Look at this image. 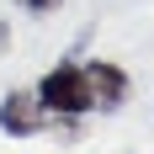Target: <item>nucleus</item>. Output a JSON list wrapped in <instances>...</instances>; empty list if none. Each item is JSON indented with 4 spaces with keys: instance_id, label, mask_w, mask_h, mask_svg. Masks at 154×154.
<instances>
[{
    "instance_id": "f257e3e1",
    "label": "nucleus",
    "mask_w": 154,
    "mask_h": 154,
    "mask_svg": "<svg viewBox=\"0 0 154 154\" xmlns=\"http://www.w3.org/2000/svg\"><path fill=\"white\" fill-rule=\"evenodd\" d=\"M37 101H43V112H53L59 122H75V117H85L91 106V85H85V64H53L43 80H37Z\"/></svg>"
},
{
    "instance_id": "f03ea898",
    "label": "nucleus",
    "mask_w": 154,
    "mask_h": 154,
    "mask_svg": "<svg viewBox=\"0 0 154 154\" xmlns=\"http://www.w3.org/2000/svg\"><path fill=\"white\" fill-rule=\"evenodd\" d=\"M43 128H69V122H59L53 112H43L37 91H11L5 101H0V133L32 138V133H43Z\"/></svg>"
},
{
    "instance_id": "7ed1b4c3",
    "label": "nucleus",
    "mask_w": 154,
    "mask_h": 154,
    "mask_svg": "<svg viewBox=\"0 0 154 154\" xmlns=\"http://www.w3.org/2000/svg\"><path fill=\"white\" fill-rule=\"evenodd\" d=\"M85 85H91V106H101V112L128 101V69L112 64V59H91L85 64Z\"/></svg>"
},
{
    "instance_id": "20e7f679",
    "label": "nucleus",
    "mask_w": 154,
    "mask_h": 154,
    "mask_svg": "<svg viewBox=\"0 0 154 154\" xmlns=\"http://www.w3.org/2000/svg\"><path fill=\"white\" fill-rule=\"evenodd\" d=\"M59 0H27V11H53Z\"/></svg>"
},
{
    "instance_id": "39448f33",
    "label": "nucleus",
    "mask_w": 154,
    "mask_h": 154,
    "mask_svg": "<svg viewBox=\"0 0 154 154\" xmlns=\"http://www.w3.org/2000/svg\"><path fill=\"white\" fill-rule=\"evenodd\" d=\"M5 43H11V27H5V21H0V48H5Z\"/></svg>"
}]
</instances>
